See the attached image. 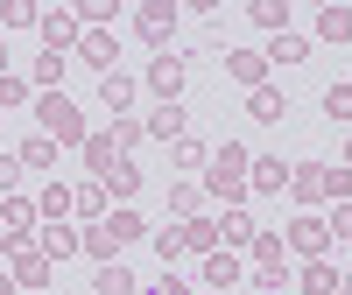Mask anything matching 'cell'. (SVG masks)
<instances>
[{"mask_svg":"<svg viewBox=\"0 0 352 295\" xmlns=\"http://www.w3.org/2000/svg\"><path fill=\"white\" fill-rule=\"evenodd\" d=\"M36 120H43L50 141H78V148H85V113H78L64 92H43V99H36Z\"/></svg>","mask_w":352,"mask_h":295,"instance_id":"1","label":"cell"},{"mask_svg":"<svg viewBox=\"0 0 352 295\" xmlns=\"http://www.w3.org/2000/svg\"><path fill=\"white\" fill-rule=\"evenodd\" d=\"M148 92L162 99V106H176V92H184V56H155V64H148Z\"/></svg>","mask_w":352,"mask_h":295,"instance_id":"2","label":"cell"},{"mask_svg":"<svg viewBox=\"0 0 352 295\" xmlns=\"http://www.w3.org/2000/svg\"><path fill=\"white\" fill-rule=\"evenodd\" d=\"M78 56L106 78V71H113V36H106V28H85V36H78Z\"/></svg>","mask_w":352,"mask_h":295,"instance_id":"3","label":"cell"},{"mask_svg":"<svg viewBox=\"0 0 352 295\" xmlns=\"http://www.w3.org/2000/svg\"><path fill=\"white\" fill-rule=\"evenodd\" d=\"M169 28H176V0H148V8H141V36L162 49V36H169Z\"/></svg>","mask_w":352,"mask_h":295,"instance_id":"4","label":"cell"},{"mask_svg":"<svg viewBox=\"0 0 352 295\" xmlns=\"http://www.w3.org/2000/svg\"><path fill=\"white\" fill-rule=\"evenodd\" d=\"M64 43H78V14H71V8H56V14H43V49L64 56Z\"/></svg>","mask_w":352,"mask_h":295,"instance_id":"5","label":"cell"},{"mask_svg":"<svg viewBox=\"0 0 352 295\" xmlns=\"http://www.w3.org/2000/svg\"><path fill=\"white\" fill-rule=\"evenodd\" d=\"M50 268H56V260H50V253H28V246L14 253V281H21V288H43V281H56Z\"/></svg>","mask_w":352,"mask_h":295,"instance_id":"6","label":"cell"},{"mask_svg":"<svg viewBox=\"0 0 352 295\" xmlns=\"http://www.w3.org/2000/svg\"><path fill=\"white\" fill-rule=\"evenodd\" d=\"M99 106H113V120H120V113L134 106V78H120V71H106V78H99Z\"/></svg>","mask_w":352,"mask_h":295,"instance_id":"7","label":"cell"},{"mask_svg":"<svg viewBox=\"0 0 352 295\" xmlns=\"http://www.w3.org/2000/svg\"><path fill=\"white\" fill-rule=\"evenodd\" d=\"M14 162H21V169H56V141H50V134H28V141L14 148Z\"/></svg>","mask_w":352,"mask_h":295,"instance_id":"8","label":"cell"},{"mask_svg":"<svg viewBox=\"0 0 352 295\" xmlns=\"http://www.w3.org/2000/svg\"><path fill=\"white\" fill-rule=\"evenodd\" d=\"M78 246H85V239H78V232H71L64 218H50V225H43V253H50V260H71Z\"/></svg>","mask_w":352,"mask_h":295,"instance_id":"9","label":"cell"},{"mask_svg":"<svg viewBox=\"0 0 352 295\" xmlns=\"http://www.w3.org/2000/svg\"><path fill=\"white\" fill-rule=\"evenodd\" d=\"M247 113H254V120H261V127H275V120H282V113H289V99L275 92V84H261V92L247 99Z\"/></svg>","mask_w":352,"mask_h":295,"instance_id":"10","label":"cell"},{"mask_svg":"<svg viewBox=\"0 0 352 295\" xmlns=\"http://www.w3.org/2000/svg\"><path fill=\"white\" fill-rule=\"evenodd\" d=\"M99 190H113V197H134V190H141V169H134V162L120 155V162H113V169L99 176Z\"/></svg>","mask_w":352,"mask_h":295,"instance_id":"11","label":"cell"},{"mask_svg":"<svg viewBox=\"0 0 352 295\" xmlns=\"http://www.w3.org/2000/svg\"><path fill=\"white\" fill-rule=\"evenodd\" d=\"M92 295H134V274L120 268V260H106V268L92 274Z\"/></svg>","mask_w":352,"mask_h":295,"instance_id":"12","label":"cell"},{"mask_svg":"<svg viewBox=\"0 0 352 295\" xmlns=\"http://www.w3.org/2000/svg\"><path fill=\"white\" fill-rule=\"evenodd\" d=\"M226 71L240 78V84H254V92H261V71H268V56H254V49H232V56H226Z\"/></svg>","mask_w":352,"mask_h":295,"instance_id":"13","label":"cell"},{"mask_svg":"<svg viewBox=\"0 0 352 295\" xmlns=\"http://www.w3.org/2000/svg\"><path fill=\"white\" fill-rule=\"evenodd\" d=\"M240 281V260L232 253H204V288H232Z\"/></svg>","mask_w":352,"mask_h":295,"instance_id":"14","label":"cell"},{"mask_svg":"<svg viewBox=\"0 0 352 295\" xmlns=\"http://www.w3.org/2000/svg\"><path fill=\"white\" fill-rule=\"evenodd\" d=\"M148 134L155 141H184V106H155L148 113Z\"/></svg>","mask_w":352,"mask_h":295,"instance_id":"15","label":"cell"},{"mask_svg":"<svg viewBox=\"0 0 352 295\" xmlns=\"http://www.w3.org/2000/svg\"><path fill=\"white\" fill-rule=\"evenodd\" d=\"M303 295H338V268L331 260H310L303 268Z\"/></svg>","mask_w":352,"mask_h":295,"instance_id":"16","label":"cell"},{"mask_svg":"<svg viewBox=\"0 0 352 295\" xmlns=\"http://www.w3.org/2000/svg\"><path fill=\"white\" fill-rule=\"evenodd\" d=\"M141 232H148V218H134V211H113V218H106V239H113V246L141 239Z\"/></svg>","mask_w":352,"mask_h":295,"instance_id":"17","label":"cell"},{"mask_svg":"<svg viewBox=\"0 0 352 295\" xmlns=\"http://www.w3.org/2000/svg\"><path fill=\"white\" fill-rule=\"evenodd\" d=\"M85 162H92L99 176H106L113 162H120V148H113V134H85Z\"/></svg>","mask_w":352,"mask_h":295,"instance_id":"18","label":"cell"},{"mask_svg":"<svg viewBox=\"0 0 352 295\" xmlns=\"http://www.w3.org/2000/svg\"><path fill=\"white\" fill-rule=\"evenodd\" d=\"M310 56V36H275L268 43V64H303Z\"/></svg>","mask_w":352,"mask_h":295,"instance_id":"19","label":"cell"},{"mask_svg":"<svg viewBox=\"0 0 352 295\" xmlns=\"http://www.w3.org/2000/svg\"><path fill=\"white\" fill-rule=\"evenodd\" d=\"M212 225L226 232V253H232V246H247V239H254V218H247V211H226V218H212Z\"/></svg>","mask_w":352,"mask_h":295,"instance_id":"20","label":"cell"},{"mask_svg":"<svg viewBox=\"0 0 352 295\" xmlns=\"http://www.w3.org/2000/svg\"><path fill=\"white\" fill-rule=\"evenodd\" d=\"M331 232H324V218H303V225H289V246H303V253H317Z\"/></svg>","mask_w":352,"mask_h":295,"instance_id":"21","label":"cell"},{"mask_svg":"<svg viewBox=\"0 0 352 295\" xmlns=\"http://www.w3.org/2000/svg\"><path fill=\"white\" fill-rule=\"evenodd\" d=\"M317 36H324V43H345V36H352V14H345V8H324V14H317Z\"/></svg>","mask_w":352,"mask_h":295,"instance_id":"22","label":"cell"},{"mask_svg":"<svg viewBox=\"0 0 352 295\" xmlns=\"http://www.w3.org/2000/svg\"><path fill=\"white\" fill-rule=\"evenodd\" d=\"M71 211H85V218H106V190H99V183L71 190Z\"/></svg>","mask_w":352,"mask_h":295,"instance_id":"23","label":"cell"},{"mask_svg":"<svg viewBox=\"0 0 352 295\" xmlns=\"http://www.w3.org/2000/svg\"><path fill=\"white\" fill-rule=\"evenodd\" d=\"M261 28H275V36H289V8H282V0H261V8H247Z\"/></svg>","mask_w":352,"mask_h":295,"instance_id":"24","label":"cell"},{"mask_svg":"<svg viewBox=\"0 0 352 295\" xmlns=\"http://www.w3.org/2000/svg\"><path fill=\"white\" fill-rule=\"evenodd\" d=\"M176 169H212V155H204V141H176Z\"/></svg>","mask_w":352,"mask_h":295,"instance_id":"25","label":"cell"},{"mask_svg":"<svg viewBox=\"0 0 352 295\" xmlns=\"http://www.w3.org/2000/svg\"><path fill=\"white\" fill-rule=\"evenodd\" d=\"M64 211H71V190H64V183H50L43 204H36V218H64Z\"/></svg>","mask_w":352,"mask_h":295,"instance_id":"26","label":"cell"},{"mask_svg":"<svg viewBox=\"0 0 352 295\" xmlns=\"http://www.w3.org/2000/svg\"><path fill=\"white\" fill-rule=\"evenodd\" d=\"M212 239H219V225H212V218H190V225H184V246H197V253H212Z\"/></svg>","mask_w":352,"mask_h":295,"instance_id":"27","label":"cell"},{"mask_svg":"<svg viewBox=\"0 0 352 295\" xmlns=\"http://www.w3.org/2000/svg\"><path fill=\"white\" fill-rule=\"evenodd\" d=\"M254 268L261 274H282V239H254Z\"/></svg>","mask_w":352,"mask_h":295,"instance_id":"28","label":"cell"},{"mask_svg":"<svg viewBox=\"0 0 352 295\" xmlns=\"http://www.w3.org/2000/svg\"><path fill=\"white\" fill-rule=\"evenodd\" d=\"M43 14L36 8H28V0H8V8H0V28H36Z\"/></svg>","mask_w":352,"mask_h":295,"instance_id":"29","label":"cell"},{"mask_svg":"<svg viewBox=\"0 0 352 295\" xmlns=\"http://www.w3.org/2000/svg\"><path fill=\"white\" fill-rule=\"evenodd\" d=\"M324 113H331V120H352V84H345V78L324 92Z\"/></svg>","mask_w":352,"mask_h":295,"instance_id":"30","label":"cell"},{"mask_svg":"<svg viewBox=\"0 0 352 295\" xmlns=\"http://www.w3.org/2000/svg\"><path fill=\"white\" fill-rule=\"evenodd\" d=\"M36 78H43V84H56V92H64V56H56V49H43V56H36Z\"/></svg>","mask_w":352,"mask_h":295,"instance_id":"31","label":"cell"},{"mask_svg":"<svg viewBox=\"0 0 352 295\" xmlns=\"http://www.w3.org/2000/svg\"><path fill=\"white\" fill-rule=\"evenodd\" d=\"M254 183H261V190H282V183H289V162H261Z\"/></svg>","mask_w":352,"mask_h":295,"instance_id":"32","label":"cell"},{"mask_svg":"<svg viewBox=\"0 0 352 295\" xmlns=\"http://www.w3.org/2000/svg\"><path fill=\"white\" fill-rule=\"evenodd\" d=\"M85 253H92L99 268H106V260H113V239H106V225H92V232H85Z\"/></svg>","mask_w":352,"mask_h":295,"instance_id":"33","label":"cell"},{"mask_svg":"<svg viewBox=\"0 0 352 295\" xmlns=\"http://www.w3.org/2000/svg\"><path fill=\"white\" fill-rule=\"evenodd\" d=\"M289 183H296L303 197H317V190H324V169H289Z\"/></svg>","mask_w":352,"mask_h":295,"instance_id":"34","label":"cell"},{"mask_svg":"<svg viewBox=\"0 0 352 295\" xmlns=\"http://www.w3.org/2000/svg\"><path fill=\"white\" fill-rule=\"evenodd\" d=\"M324 232H331V239H352V204H338V211L324 218Z\"/></svg>","mask_w":352,"mask_h":295,"instance_id":"35","label":"cell"},{"mask_svg":"<svg viewBox=\"0 0 352 295\" xmlns=\"http://www.w3.org/2000/svg\"><path fill=\"white\" fill-rule=\"evenodd\" d=\"M14 183H21V162H14V155H0V197H14Z\"/></svg>","mask_w":352,"mask_h":295,"instance_id":"36","label":"cell"},{"mask_svg":"<svg viewBox=\"0 0 352 295\" xmlns=\"http://www.w3.org/2000/svg\"><path fill=\"white\" fill-rule=\"evenodd\" d=\"M155 253H162V260H176V253H184V232H176V225H169V232H155Z\"/></svg>","mask_w":352,"mask_h":295,"instance_id":"37","label":"cell"},{"mask_svg":"<svg viewBox=\"0 0 352 295\" xmlns=\"http://www.w3.org/2000/svg\"><path fill=\"white\" fill-rule=\"evenodd\" d=\"M148 295H184V281H176V274H169V281H155Z\"/></svg>","mask_w":352,"mask_h":295,"instance_id":"38","label":"cell"},{"mask_svg":"<svg viewBox=\"0 0 352 295\" xmlns=\"http://www.w3.org/2000/svg\"><path fill=\"white\" fill-rule=\"evenodd\" d=\"M0 295H14V281H8V274H0Z\"/></svg>","mask_w":352,"mask_h":295,"instance_id":"39","label":"cell"},{"mask_svg":"<svg viewBox=\"0 0 352 295\" xmlns=\"http://www.w3.org/2000/svg\"><path fill=\"white\" fill-rule=\"evenodd\" d=\"M338 295H352V274H345V281H338Z\"/></svg>","mask_w":352,"mask_h":295,"instance_id":"40","label":"cell"},{"mask_svg":"<svg viewBox=\"0 0 352 295\" xmlns=\"http://www.w3.org/2000/svg\"><path fill=\"white\" fill-rule=\"evenodd\" d=\"M345 162H352V148H345Z\"/></svg>","mask_w":352,"mask_h":295,"instance_id":"41","label":"cell"}]
</instances>
